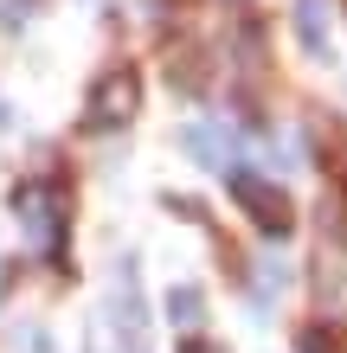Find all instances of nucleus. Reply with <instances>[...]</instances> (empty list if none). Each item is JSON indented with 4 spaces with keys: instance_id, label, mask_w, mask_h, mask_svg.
Returning <instances> with one entry per match:
<instances>
[{
    "instance_id": "f257e3e1",
    "label": "nucleus",
    "mask_w": 347,
    "mask_h": 353,
    "mask_svg": "<svg viewBox=\"0 0 347 353\" xmlns=\"http://www.w3.org/2000/svg\"><path fill=\"white\" fill-rule=\"evenodd\" d=\"M135 103H141V77L135 71H103V77H97V90H90V122L122 129V122L135 116Z\"/></svg>"
},
{
    "instance_id": "f03ea898",
    "label": "nucleus",
    "mask_w": 347,
    "mask_h": 353,
    "mask_svg": "<svg viewBox=\"0 0 347 353\" xmlns=\"http://www.w3.org/2000/svg\"><path fill=\"white\" fill-rule=\"evenodd\" d=\"M232 186H238V199L251 205V219L264 225V232H290V199H283L277 186H264V180H251V174H238Z\"/></svg>"
},
{
    "instance_id": "7ed1b4c3",
    "label": "nucleus",
    "mask_w": 347,
    "mask_h": 353,
    "mask_svg": "<svg viewBox=\"0 0 347 353\" xmlns=\"http://www.w3.org/2000/svg\"><path fill=\"white\" fill-rule=\"evenodd\" d=\"M180 148H187L199 168H226V161H232V129H219V122H193V129L180 135Z\"/></svg>"
},
{
    "instance_id": "20e7f679",
    "label": "nucleus",
    "mask_w": 347,
    "mask_h": 353,
    "mask_svg": "<svg viewBox=\"0 0 347 353\" xmlns=\"http://www.w3.org/2000/svg\"><path fill=\"white\" fill-rule=\"evenodd\" d=\"M296 32L309 52H328V13H321V0H296Z\"/></svg>"
},
{
    "instance_id": "39448f33",
    "label": "nucleus",
    "mask_w": 347,
    "mask_h": 353,
    "mask_svg": "<svg viewBox=\"0 0 347 353\" xmlns=\"http://www.w3.org/2000/svg\"><path fill=\"white\" fill-rule=\"evenodd\" d=\"M168 315H174L180 327H193L199 315H206V296H199L193 283H174V289H168Z\"/></svg>"
},
{
    "instance_id": "423d86ee",
    "label": "nucleus",
    "mask_w": 347,
    "mask_h": 353,
    "mask_svg": "<svg viewBox=\"0 0 347 353\" xmlns=\"http://www.w3.org/2000/svg\"><path fill=\"white\" fill-rule=\"evenodd\" d=\"M321 141H328V154H335L328 168H335V174H347V135H341V129H321Z\"/></svg>"
},
{
    "instance_id": "0eeeda50",
    "label": "nucleus",
    "mask_w": 347,
    "mask_h": 353,
    "mask_svg": "<svg viewBox=\"0 0 347 353\" xmlns=\"http://www.w3.org/2000/svg\"><path fill=\"white\" fill-rule=\"evenodd\" d=\"M187 353H212V347H187Z\"/></svg>"
},
{
    "instance_id": "6e6552de",
    "label": "nucleus",
    "mask_w": 347,
    "mask_h": 353,
    "mask_svg": "<svg viewBox=\"0 0 347 353\" xmlns=\"http://www.w3.org/2000/svg\"><path fill=\"white\" fill-rule=\"evenodd\" d=\"M341 353H347V347H341Z\"/></svg>"
}]
</instances>
